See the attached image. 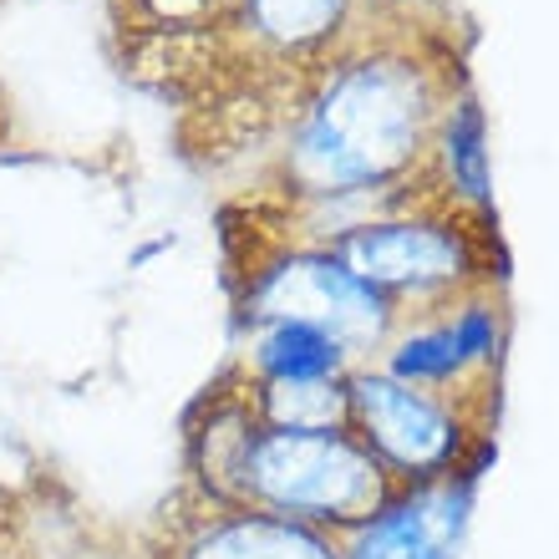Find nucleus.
Instances as JSON below:
<instances>
[{
    "label": "nucleus",
    "instance_id": "obj_1",
    "mask_svg": "<svg viewBox=\"0 0 559 559\" xmlns=\"http://www.w3.org/2000/svg\"><path fill=\"white\" fill-rule=\"evenodd\" d=\"M453 103L407 46H367L325 67L285 143V183L310 204L356 199L402 178L432 147Z\"/></svg>",
    "mask_w": 559,
    "mask_h": 559
},
{
    "label": "nucleus",
    "instance_id": "obj_2",
    "mask_svg": "<svg viewBox=\"0 0 559 559\" xmlns=\"http://www.w3.org/2000/svg\"><path fill=\"white\" fill-rule=\"evenodd\" d=\"M397 488L407 484H397L377 463V453L352 427H325V432L254 427L239 463L235 509H260L331 534L371 519Z\"/></svg>",
    "mask_w": 559,
    "mask_h": 559
},
{
    "label": "nucleus",
    "instance_id": "obj_3",
    "mask_svg": "<svg viewBox=\"0 0 559 559\" xmlns=\"http://www.w3.org/2000/svg\"><path fill=\"white\" fill-rule=\"evenodd\" d=\"M245 321H306L321 325L325 336L341 341V352L361 367V356L382 352L386 331L397 321V306L367 280H356L331 250L300 245V250H275L254 260L239 295Z\"/></svg>",
    "mask_w": 559,
    "mask_h": 559
},
{
    "label": "nucleus",
    "instance_id": "obj_4",
    "mask_svg": "<svg viewBox=\"0 0 559 559\" xmlns=\"http://www.w3.org/2000/svg\"><path fill=\"white\" fill-rule=\"evenodd\" d=\"M346 407H352V432L397 484H432V478L463 473L468 423L463 413H453V397L407 386L382 367H352Z\"/></svg>",
    "mask_w": 559,
    "mask_h": 559
},
{
    "label": "nucleus",
    "instance_id": "obj_5",
    "mask_svg": "<svg viewBox=\"0 0 559 559\" xmlns=\"http://www.w3.org/2000/svg\"><path fill=\"white\" fill-rule=\"evenodd\" d=\"M331 254L352 270L356 280H367L371 290L392 295H468V285H484L473 275L478 254L468 245V229H457L448 219H361L346 224L331 239Z\"/></svg>",
    "mask_w": 559,
    "mask_h": 559
},
{
    "label": "nucleus",
    "instance_id": "obj_6",
    "mask_svg": "<svg viewBox=\"0 0 559 559\" xmlns=\"http://www.w3.org/2000/svg\"><path fill=\"white\" fill-rule=\"evenodd\" d=\"M473 509V484L463 473L407 484L371 519L341 530V559H453Z\"/></svg>",
    "mask_w": 559,
    "mask_h": 559
},
{
    "label": "nucleus",
    "instance_id": "obj_7",
    "mask_svg": "<svg viewBox=\"0 0 559 559\" xmlns=\"http://www.w3.org/2000/svg\"><path fill=\"white\" fill-rule=\"evenodd\" d=\"M174 559H341V545L325 530H310V524L280 514L214 509L174 549Z\"/></svg>",
    "mask_w": 559,
    "mask_h": 559
},
{
    "label": "nucleus",
    "instance_id": "obj_8",
    "mask_svg": "<svg viewBox=\"0 0 559 559\" xmlns=\"http://www.w3.org/2000/svg\"><path fill=\"white\" fill-rule=\"evenodd\" d=\"M356 0H235L224 15L275 57H321L352 21Z\"/></svg>",
    "mask_w": 559,
    "mask_h": 559
},
{
    "label": "nucleus",
    "instance_id": "obj_9",
    "mask_svg": "<svg viewBox=\"0 0 559 559\" xmlns=\"http://www.w3.org/2000/svg\"><path fill=\"white\" fill-rule=\"evenodd\" d=\"M239 371L254 382H325V377H346L352 356L341 352V341L325 336L321 325L254 321Z\"/></svg>",
    "mask_w": 559,
    "mask_h": 559
},
{
    "label": "nucleus",
    "instance_id": "obj_10",
    "mask_svg": "<svg viewBox=\"0 0 559 559\" xmlns=\"http://www.w3.org/2000/svg\"><path fill=\"white\" fill-rule=\"evenodd\" d=\"M432 147H438L442 178H448V193L463 199L473 209H488L493 199V168H488V118L478 97L463 92L453 103L442 107L438 133H432Z\"/></svg>",
    "mask_w": 559,
    "mask_h": 559
},
{
    "label": "nucleus",
    "instance_id": "obj_11",
    "mask_svg": "<svg viewBox=\"0 0 559 559\" xmlns=\"http://www.w3.org/2000/svg\"><path fill=\"white\" fill-rule=\"evenodd\" d=\"M245 397H250L260 427H285V432L352 427L346 377H325V382H254V377H245Z\"/></svg>",
    "mask_w": 559,
    "mask_h": 559
},
{
    "label": "nucleus",
    "instance_id": "obj_12",
    "mask_svg": "<svg viewBox=\"0 0 559 559\" xmlns=\"http://www.w3.org/2000/svg\"><path fill=\"white\" fill-rule=\"evenodd\" d=\"M386 377H397L407 386H453V382H468V367L457 356L453 336L442 321H427L402 331L397 341H386Z\"/></svg>",
    "mask_w": 559,
    "mask_h": 559
},
{
    "label": "nucleus",
    "instance_id": "obj_13",
    "mask_svg": "<svg viewBox=\"0 0 559 559\" xmlns=\"http://www.w3.org/2000/svg\"><path fill=\"white\" fill-rule=\"evenodd\" d=\"M442 325H448V336H453L457 356H463V367H468V377H493V367H499V352H503V310L499 300H488L484 290L473 295H457L453 310L442 316Z\"/></svg>",
    "mask_w": 559,
    "mask_h": 559
},
{
    "label": "nucleus",
    "instance_id": "obj_14",
    "mask_svg": "<svg viewBox=\"0 0 559 559\" xmlns=\"http://www.w3.org/2000/svg\"><path fill=\"white\" fill-rule=\"evenodd\" d=\"M128 5L153 31H193L235 11V0H128Z\"/></svg>",
    "mask_w": 559,
    "mask_h": 559
},
{
    "label": "nucleus",
    "instance_id": "obj_15",
    "mask_svg": "<svg viewBox=\"0 0 559 559\" xmlns=\"http://www.w3.org/2000/svg\"><path fill=\"white\" fill-rule=\"evenodd\" d=\"M178 245V235H163V239H153V245H143V250H133V265H147L153 254H163V250H174Z\"/></svg>",
    "mask_w": 559,
    "mask_h": 559
},
{
    "label": "nucleus",
    "instance_id": "obj_16",
    "mask_svg": "<svg viewBox=\"0 0 559 559\" xmlns=\"http://www.w3.org/2000/svg\"><path fill=\"white\" fill-rule=\"evenodd\" d=\"M402 5H423V0H402Z\"/></svg>",
    "mask_w": 559,
    "mask_h": 559
}]
</instances>
